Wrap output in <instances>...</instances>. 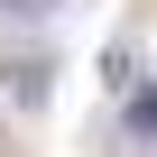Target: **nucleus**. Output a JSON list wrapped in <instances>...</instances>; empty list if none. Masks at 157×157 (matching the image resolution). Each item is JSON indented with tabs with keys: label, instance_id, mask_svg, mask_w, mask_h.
<instances>
[{
	"label": "nucleus",
	"instance_id": "f257e3e1",
	"mask_svg": "<svg viewBox=\"0 0 157 157\" xmlns=\"http://www.w3.org/2000/svg\"><path fill=\"white\" fill-rule=\"evenodd\" d=\"M129 139H157V83H129Z\"/></svg>",
	"mask_w": 157,
	"mask_h": 157
},
{
	"label": "nucleus",
	"instance_id": "f03ea898",
	"mask_svg": "<svg viewBox=\"0 0 157 157\" xmlns=\"http://www.w3.org/2000/svg\"><path fill=\"white\" fill-rule=\"evenodd\" d=\"M10 10H46V0H10Z\"/></svg>",
	"mask_w": 157,
	"mask_h": 157
}]
</instances>
